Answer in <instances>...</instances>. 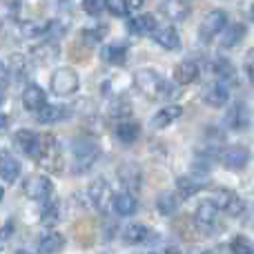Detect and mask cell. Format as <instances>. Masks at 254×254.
Segmentation results:
<instances>
[{
  "mask_svg": "<svg viewBox=\"0 0 254 254\" xmlns=\"http://www.w3.org/2000/svg\"><path fill=\"white\" fill-rule=\"evenodd\" d=\"M134 85L143 96L147 98H158V96H170L172 89H170V83L158 74L156 69L152 67H143V69L136 71L134 76Z\"/></svg>",
  "mask_w": 254,
  "mask_h": 254,
  "instance_id": "6da1fadb",
  "label": "cell"
},
{
  "mask_svg": "<svg viewBox=\"0 0 254 254\" xmlns=\"http://www.w3.org/2000/svg\"><path fill=\"white\" fill-rule=\"evenodd\" d=\"M71 154H74V165H71V172L74 174H80V172H87L94 163L101 156V147L94 138H78L71 143Z\"/></svg>",
  "mask_w": 254,
  "mask_h": 254,
  "instance_id": "7a4b0ae2",
  "label": "cell"
},
{
  "mask_svg": "<svg viewBox=\"0 0 254 254\" xmlns=\"http://www.w3.org/2000/svg\"><path fill=\"white\" fill-rule=\"evenodd\" d=\"M49 85H52V92L56 94V96H71V94L78 92L80 78L71 67H61V69H56L52 74Z\"/></svg>",
  "mask_w": 254,
  "mask_h": 254,
  "instance_id": "3957f363",
  "label": "cell"
},
{
  "mask_svg": "<svg viewBox=\"0 0 254 254\" xmlns=\"http://www.w3.org/2000/svg\"><path fill=\"white\" fill-rule=\"evenodd\" d=\"M210 201L214 203L221 212H225L228 216H234V219L246 212V203H243V198L239 196L237 192H232V190H225V188L214 190V194H212Z\"/></svg>",
  "mask_w": 254,
  "mask_h": 254,
  "instance_id": "277c9868",
  "label": "cell"
},
{
  "mask_svg": "<svg viewBox=\"0 0 254 254\" xmlns=\"http://www.w3.org/2000/svg\"><path fill=\"white\" fill-rule=\"evenodd\" d=\"M228 29V13L223 9H214L210 11L205 18L201 20V27H198V36H201L203 43H210L212 38L221 36Z\"/></svg>",
  "mask_w": 254,
  "mask_h": 254,
  "instance_id": "5b68a950",
  "label": "cell"
},
{
  "mask_svg": "<svg viewBox=\"0 0 254 254\" xmlns=\"http://www.w3.org/2000/svg\"><path fill=\"white\" fill-rule=\"evenodd\" d=\"M54 192V183L49 176H43V174H34V176H27L22 181V194L31 201H45L49 198Z\"/></svg>",
  "mask_w": 254,
  "mask_h": 254,
  "instance_id": "8992f818",
  "label": "cell"
},
{
  "mask_svg": "<svg viewBox=\"0 0 254 254\" xmlns=\"http://www.w3.org/2000/svg\"><path fill=\"white\" fill-rule=\"evenodd\" d=\"M36 163L43 165L47 172L61 170V145H58L54 134H45L43 147H40V154H38V158H36Z\"/></svg>",
  "mask_w": 254,
  "mask_h": 254,
  "instance_id": "52a82bcc",
  "label": "cell"
},
{
  "mask_svg": "<svg viewBox=\"0 0 254 254\" xmlns=\"http://www.w3.org/2000/svg\"><path fill=\"white\" fill-rule=\"evenodd\" d=\"M250 123H252V112L243 101H237V103H232V105L228 107L225 119H223V125L228 127L230 131H243V129L250 127Z\"/></svg>",
  "mask_w": 254,
  "mask_h": 254,
  "instance_id": "ba28073f",
  "label": "cell"
},
{
  "mask_svg": "<svg viewBox=\"0 0 254 254\" xmlns=\"http://www.w3.org/2000/svg\"><path fill=\"white\" fill-rule=\"evenodd\" d=\"M43 138H45V134H38V131H34V129H18L16 134H13V143H16V147L20 149L25 156L34 158V161L40 154Z\"/></svg>",
  "mask_w": 254,
  "mask_h": 254,
  "instance_id": "9c48e42d",
  "label": "cell"
},
{
  "mask_svg": "<svg viewBox=\"0 0 254 254\" xmlns=\"http://www.w3.org/2000/svg\"><path fill=\"white\" fill-rule=\"evenodd\" d=\"M219 207L207 198V201H201L196 205V212H194V223H196L198 230L203 232H212L216 228V221H219Z\"/></svg>",
  "mask_w": 254,
  "mask_h": 254,
  "instance_id": "30bf717a",
  "label": "cell"
},
{
  "mask_svg": "<svg viewBox=\"0 0 254 254\" xmlns=\"http://www.w3.org/2000/svg\"><path fill=\"white\" fill-rule=\"evenodd\" d=\"M47 94H45V89L40 87V85L36 83H29L25 89H22V107H25L27 112H43L45 107H47Z\"/></svg>",
  "mask_w": 254,
  "mask_h": 254,
  "instance_id": "8fae6325",
  "label": "cell"
},
{
  "mask_svg": "<svg viewBox=\"0 0 254 254\" xmlns=\"http://www.w3.org/2000/svg\"><path fill=\"white\" fill-rule=\"evenodd\" d=\"M221 163H223L228 170H243V167L250 163V149L243 147V145H232V147L223 149L221 152Z\"/></svg>",
  "mask_w": 254,
  "mask_h": 254,
  "instance_id": "7c38bea8",
  "label": "cell"
},
{
  "mask_svg": "<svg viewBox=\"0 0 254 254\" xmlns=\"http://www.w3.org/2000/svg\"><path fill=\"white\" fill-rule=\"evenodd\" d=\"M205 185H207V181L203 174H185V176L176 179V194H179L181 201H183V198H190V196H194V194H198Z\"/></svg>",
  "mask_w": 254,
  "mask_h": 254,
  "instance_id": "4fadbf2b",
  "label": "cell"
},
{
  "mask_svg": "<svg viewBox=\"0 0 254 254\" xmlns=\"http://www.w3.org/2000/svg\"><path fill=\"white\" fill-rule=\"evenodd\" d=\"M158 29V22L154 13H136L134 18L127 20V31L131 36H154Z\"/></svg>",
  "mask_w": 254,
  "mask_h": 254,
  "instance_id": "5bb4252c",
  "label": "cell"
},
{
  "mask_svg": "<svg viewBox=\"0 0 254 254\" xmlns=\"http://www.w3.org/2000/svg\"><path fill=\"white\" fill-rule=\"evenodd\" d=\"M119 181L125 188V192L134 194L143 185V172H140V167L136 163H125V165L119 167Z\"/></svg>",
  "mask_w": 254,
  "mask_h": 254,
  "instance_id": "9a60e30c",
  "label": "cell"
},
{
  "mask_svg": "<svg viewBox=\"0 0 254 254\" xmlns=\"http://www.w3.org/2000/svg\"><path fill=\"white\" fill-rule=\"evenodd\" d=\"M203 101H205V105L214 107V110H219V107H225L230 101V87H225V85L221 83H210L205 89H203Z\"/></svg>",
  "mask_w": 254,
  "mask_h": 254,
  "instance_id": "2e32d148",
  "label": "cell"
},
{
  "mask_svg": "<svg viewBox=\"0 0 254 254\" xmlns=\"http://www.w3.org/2000/svg\"><path fill=\"white\" fill-rule=\"evenodd\" d=\"M181 116H183V107L181 105H165L152 116L149 125H152V129H165L172 123H176Z\"/></svg>",
  "mask_w": 254,
  "mask_h": 254,
  "instance_id": "e0dca14e",
  "label": "cell"
},
{
  "mask_svg": "<svg viewBox=\"0 0 254 254\" xmlns=\"http://www.w3.org/2000/svg\"><path fill=\"white\" fill-rule=\"evenodd\" d=\"M152 38H154V43L161 45V47L167 49V52H176V49H181V36L172 25L158 27V29L154 31Z\"/></svg>",
  "mask_w": 254,
  "mask_h": 254,
  "instance_id": "ac0fdd59",
  "label": "cell"
},
{
  "mask_svg": "<svg viewBox=\"0 0 254 254\" xmlns=\"http://www.w3.org/2000/svg\"><path fill=\"white\" fill-rule=\"evenodd\" d=\"M112 210L116 216H131L138 210V198L129 192H121L112 196Z\"/></svg>",
  "mask_w": 254,
  "mask_h": 254,
  "instance_id": "d6986e66",
  "label": "cell"
},
{
  "mask_svg": "<svg viewBox=\"0 0 254 254\" xmlns=\"http://www.w3.org/2000/svg\"><path fill=\"white\" fill-rule=\"evenodd\" d=\"M212 71H214V78L216 83L225 85V87L232 89L234 85H237V69H234V65L230 61H225V58H219V61H214V65H212Z\"/></svg>",
  "mask_w": 254,
  "mask_h": 254,
  "instance_id": "ffe728a7",
  "label": "cell"
},
{
  "mask_svg": "<svg viewBox=\"0 0 254 254\" xmlns=\"http://www.w3.org/2000/svg\"><path fill=\"white\" fill-rule=\"evenodd\" d=\"M198 74H201V69H198L196 63L183 61L174 67V83L176 85H192L198 80Z\"/></svg>",
  "mask_w": 254,
  "mask_h": 254,
  "instance_id": "44dd1931",
  "label": "cell"
},
{
  "mask_svg": "<svg viewBox=\"0 0 254 254\" xmlns=\"http://www.w3.org/2000/svg\"><path fill=\"white\" fill-rule=\"evenodd\" d=\"M38 248L43 254H58L65 248V237L56 230H45L38 239Z\"/></svg>",
  "mask_w": 254,
  "mask_h": 254,
  "instance_id": "7402d4cb",
  "label": "cell"
},
{
  "mask_svg": "<svg viewBox=\"0 0 254 254\" xmlns=\"http://www.w3.org/2000/svg\"><path fill=\"white\" fill-rule=\"evenodd\" d=\"M87 198L89 203H92L94 207H98V210H103V207L107 205V201H110V185H107L105 179H96L92 185H89L87 190Z\"/></svg>",
  "mask_w": 254,
  "mask_h": 254,
  "instance_id": "603a6c76",
  "label": "cell"
},
{
  "mask_svg": "<svg viewBox=\"0 0 254 254\" xmlns=\"http://www.w3.org/2000/svg\"><path fill=\"white\" fill-rule=\"evenodd\" d=\"M114 134L123 145H131L140 136V125H138V121H131V119L119 121L114 127Z\"/></svg>",
  "mask_w": 254,
  "mask_h": 254,
  "instance_id": "cb8c5ba5",
  "label": "cell"
},
{
  "mask_svg": "<svg viewBox=\"0 0 254 254\" xmlns=\"http://www.w3.org/2000/svg\"><path fill=\"white\" fill-rule=\"evenodd\" d=\"M71 114H74V107L52 105V103H49L43 112H38V114H36V119H38V123L47 125V123H58V121L67 119V116H71Z\"/></svg>",
  "mask_w": 254,
  "mask_h": 254,
  "instance_id": "d4e9b609",
  "label": "cell"
},
{
  "mask_svg": "<svg viewBox=\"0 0 254 254\" xmlns=\"http://www.w3.org/2000/svg\"><path fill=\"white\" fill-rule=\"evenodd\" d=\"M152 239V230L143 223H131L123 230V241L129 246H140V243H147Z\"/></svg>",
  "mask_w": 254,
  "mask_h": 254,
  "instance_id": "484cf974",
  "label": "cell"
},
{
  "mask_svg": "<svg viewBox=\"0 0 254 254\" xmlns=\"http://www.w3.org/2000/svg\"><path fill=\"white\" fill-rule=\"evenodd\" d=\"M243 38H246V25H243V22H234V25H228V29L221 34L219 45H221V49H232V47H237Z\"/></svg>",
  "mask_w": 254,
  "mask_h": 254,
  "instance_id": "4316f807",
  "label": "cell"
},
{
  "mask_svg": "<svg viewBox=\"0 0 254 254\" xmlns=\"http://www.w3.org/2000/svg\"><path fill=\"white\" fill-rule=\"evenodd\" d=\"M101 58L107 63V65H114V67H123L127 61V47L121 43L114 45H105L101 49Z\"/></svg>",
  "mask_w": 254,
  "mask_h": 254,
  "instance_id": "83f0119b",
  "label": "cell"
},
{
  "mask_svg": "<svg viewBox=\"0 0 254 254\" xmlns=\"http://www.w3.org/2000/svg\"><path fill=\"white\" fill-rule=\"evenodd\" d=\"M31 56H34L38 63L47 65V63H54L58 56H61V49H58V45L54 43V40H43L40 45H36V47L31 49Z\"/></svg>",
  "mask_w": 254,
  "mask_h": 254,
  "instance_id": "f1b7e54d",
  "label": "cell"
},
{
  "mask_svg": "<svg viewBox=\"0 0 254 254\" xmlns=\"http://www.w3.org/2000/svg\"><path fill=\"white\" fill-rule=\"evenodd\" d=\"M20 161H18L16 156H11V154H7V156L0 158V179L4 181V183H16L18 176H20Z\"/></svg>",
  "mask_w": 254,
  "mask_h": 254,
  "instance_id": "f546056e",
  "label": "cell"
},
{
  "mask_svg": "<svg viewBox=\"0 0 254 254\" xmlns=\"http://www.w3.org/2000/svg\"><path fill=\"white\" fill-rule=\"evenodd\" d=\"M163 13L174 22H183L185 18L192 13V4L190 2H181V0H172V2H163L161 4Z\"/></svg>",
  "mask_w": 254,
  "mask_h": 254,
  "instance_id": "4dcf8cb0",
  "label": "cell"
},
{
  "mask_svg": "<svg viewBox=\"0 0 254 254\" xmlns=\"http://www.w3.org/2000/svg\"><path fill=\"white\" fill-rule=\"evenodd\" d=\"M179 207H181V196H179V194H172V192L158 194V198H156V210L161 212L163 216L176 214V212H179Z\"/></svg>",
  "mask_w": 254,
  "mask_h": 254,
  "instance_id": "1f68e13d",
  "label": "cell"
},
{
  "mask_svg": "<svg viewBox=\"0 0 254 254\" xmlns=\"http://www.w3.org/2000/svg\"><path fill=\"white\" fill-rule=\"evenodd\" d=\"M110 116L112 119H119V121H127L131 116V103H129V98H127L125 94H121V96H116L114 101H112Z\"/></svg>",
  "mask_w": 254,
  "mask_h": 254,
  "instance_id": "d6a6232c",
  "label": "cell"
},
{
  "mask_svg": "<svg viewBox=\"0 0 254 254\" xmlns=\"http://www.w3.org/2000/svg\"><path fill=\"white\" fill-rule=\"evenodd\" d=\"M61 219H63V214H61V203H58V201L47 203V205H45V210L40 212V223H43L47 230H52Z\"/></svg>",
  "mask_w": 254,
  "mask_h": 254,
  "instance_id": "836d02e7",
  "label": "cell"
},
{
  "mask_svg": "<svg viewBox=\"0 0 254 254\" xmlns=\"http://www.w3.org/2000/svg\"><path fill=\"white\" fill-rule=\"evenodd\" d=\"M107 36V27L105 25H96V27H87V29H83V36H80V40L87 45H98L103 38Z\"/></svg>",
  "mask_w": 254,
  "mask_h": 254,
  "instance_id": "e575fe53",
  "label": "cell"
},
{
  "mask_svg": "<svg viewBox=\"0 0 254 254\" xmlns=\"http://www.w3.org/2000/svg\"><path fill=\"white\" fill-rule=\"evenodd\" d=\"M230 252L232 254H254V243L246 234H237V237L230 241Z\"/></svg>",
  "mask_w": 254,
  "mask_h": 254,
  "instance_id": "d590c367",
  "label": "cell"
},
{
  "mask_svg": "<svg viewBox=\"0 0 254 254\" xmlns=\"http://www.w3.org/2000/svg\"><path fill=\"white\" fill-rule=\"evenodd\" d=\"M105 7L112 16H129V11H127V0H105Z\"/></svg>",
  "mask_w": 254,
  "mask_h": 254,
  "instance_id": "8d00e7d4",
  "label": "cell"
},
{
  "mask_svg": "<svg viewBox=\"0 0 254 254\" xmlns=\"http://www.w3.org/2000/svg\"><path fill=\"white\" fill-rule=\"evenodd\" d=\"M83 9L87 11V16H101L103 11H107V7H105L103 0H85Z\"/></svg>",
  "mask_w": 254,
  "mask_h": 254,
  "instance_id": "74e56055",
  "label": "cell"
},
{
  "mask_svg": "<svg viewBox=\"0 0 254 254\" xmlns=\"http://www.w3.org/2000/svg\"><path fill=\"white\" fill-rule=\"evenodd\" d=\"M246 74H248V80H250V85L254 87V47L248 52V56H246Z\"/></svg>",
  "mask_w": 254,
  "mask_h": 254,
  "instance_id": "f35d334b",
  "label": "cell"
},
{
  "mask_svg": "<svg viewBox=\"0 0 254 254\" xmlns=\"http://www.w3.org/2000/svg\"><path fill=\"white\" fill-rule=\"evenodd\" d=\"M152 254H181V250L176 246H172V243H156L152 248Z\"/></svg>",
  "mask_w": 254,
  "mask_h": 254,
  "instance_id": "ab89813d",
  "label": "cell"
},
{
  "mask_svg": "<svg viewBox=\"0 0 254 254\" xmlns=\"http://www.w3.org/2000/svg\"><path fill=\"white\" fill-rule=\"evenodd\" d=\"M138 9H143V0H127V11H129V16L134 18L136 11Z\"/></svg>",
  "mask_w": 254,
  "mask_h": 254,
  "instance_id": "60d3db41",
  "label": "cell"
},
{
  "mask_svg": "<svg viewBox=\"0 0 254 254\" xmlns=\"http://www.w3.org/2000/svg\"><path fill=\"white\" fill-rule=\"evenodd\" d=\"M9 80V71H7V67L2 65V63H0V87H2L4 83H7Z\"/></svg>",
  "mask_w": 254,
  "mask_h": 254,
  "instance_id": "b9f144b4",
  "label": "cell"
},
{
  "mask_svg": "<svg viewBox=\"0 0 254 254\" xmlns=\"http://www.w3.org/2000/svg\"><path fill=\"white\" fill-rule=\"evenodd\" d=\"M9 234H13V223H7L0 230V239H9Z\"/></svg>",
  "mask_w": 254,
  "mask_h": 254,
  "instance_id": "7bdbcfd3",
  "label": "cell"
},
{
  "mask_svg": "<svg viewBox=\"0 0 254 254\" xmlns=\"http://www.w3.org/2000/svg\"><path fill=\"white\" fill-rule=\"evenodd\" d=\"M188 254H216L214 250H192V252H188Z\"/></svg>",
  "mask_w": 254,
  "mask_h": 254,
  "instance_id": "ee69618b",
  "label": "cell"
},
{
  "mask_svg": "<svg viewBox=\"0 0 254 254\" xmlns=\"http://www.w3.org/2000/svg\"><path fill=\"white\" fill-rule=\"evenodd\" d=\"M4 127H7V116H2V114H0V131H2Z\"/></svg>",
  "mask_w": 254,
  "mask_h": 254,
  "instance_id": "f6af8a7d",
  "label": "cell"
},
{
  "mask_svg": "<svg viewBox=\"0 0 254 254\" xmlns=\"http://www.w3.org/2000/svg\"><path fill=\"white\" fill-rule=\"evenodd\" d=\"M16 254H38V252H34V250H27V248H22V250H18Z\"/></svg>",
  "mask_w": 254,
  "mask_h": 254,
  "instance_id": "bcb514c9",
  "label": "cell"
},
{
  "mask_svg": "<svg viewBox=\"0 0 254 254\" xmlns=\"http://www.w3.org/2000/svg\"><path fill=\"white\" fill-rule=\"evenodd\" d=\"M2 194H4V192H2V188H0V201H2Z\"/></svg>",
  "mask_w": 254,
  "mask_h": 254,
  "instance_id": "7dc6e473",
  "label": "cell"
},
{
  "mask_svg": "<svg viewBox=\"0 0 254 254\" xmlns=\"http://www.w3.org/2000/svg\"><path fill=\"white\" fill-rule=\"evenodd\" d=\"M252 11H254V4H252Z\"/></svg>",
  "mask_w": 254,
  "mask_h": 254,
  "instance_id": "c3c4849f",
  "label": "cell"
}]
</instances>
